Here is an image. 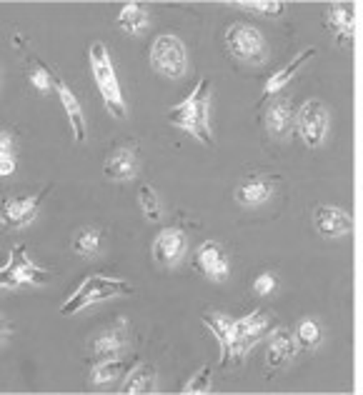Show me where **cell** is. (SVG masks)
I'll list each match as a JSON object with an SVG mask.
<instances>
[{
	"instance_id": "obj_17",
	"label": "cell",
	"mask_w": 363,
	"mask_h": 395,
	"mask_svg": "<svg viewBox=\"0 0 363 395\" xmlns=\"http://www.w3.org/2000/svg\"><path fill=\"white\" fill-rule=\"evenodd\" d=\"M313 53H316V51H313V48H308V51L298 53V55H296L293 60H291V63L286 65V68H281V70H278V73H273L271 78H268V83H265L263 95H265V98H273V95H276V93H281L283 88H286L291 81H293V75L298 73V68L305 63V60H308V58L313 55Z\"/></svg>"
},
{
	"instance_id": "obj_8",
	"label": "cell",
	"mask_w": 363,
	"mask_h": 395,
	"mask_svg": "<svg viewBox=\"0 0 363 395\" xmlns=\"http://www.w3.org/2000/svg\"><path fill=\"white\" fill-rule=\"evenodd\" d=\"M296 128H298V135L303 138L305 145H316L323 143V138L329 133V110L321 100H308L303 103V108L298 110V118H296Z\"/></svg>"
},
{
	"instance_id": "obj_2",
	"label": "cell",
	"mask_w": 363,
	"mask_h": 395,
	"mask_svg": "<svg viewBox=\"0 0 363 395\" xmlns=\"http://www.w3.org/2000/svg\"><path fill=\"white\" fill-rule=\"evenodd\" d=\"M208 105H211V81L201 78L198 86L193 88L183 103H178L176 108H171L168 113V123L180 130H188L193 138H198L201 143L213 145L211 138V126H208Z\"/></svg>"
},
{
	"instance_id": "obj_9",
	"label": "cell",
	"mask_w": 363,
	"mask_h": 395,
	"mask_svg": "<svg viewBox=\"0 0 363 395\" xmlns=\"http://www.w3.org/2000/svg\"><path fill=\"white\" fill-rule=\"evenodd\" d=\"M313 225L323 238H341V235L351 233L353 228V218L346 210L334 206H321L313 213Z\"/></svg>"
},
{
	"instance_id": "obj_23",
	"label": "cell",
	"mask_w": 363,
	"mask_h": 395,
	"mask_svg": "<svg viewBox=\"0 0 363 395\" xmlns=\"http://www.w3.org/2000/svg\"><path fill=\"white\" fill-rule=\"evenodd\" d=\"M118 25L131 35L140 33V30L148 25V11H145V6H140V3H128L121 11V15H118Z\"/></svg>"
},
{
	"instance_id": "obj_28",
	"label": "cell",
	"mask_w": 363,
	"mask_h": 395,
	"mask_svg": "<svg viewBox=\"0 0 363 395\" xmlns=\"http://www.w3.org/2000/svg\"><path fill=\"white\" fill-rule=\"evenodd\" d=\"M298 340L305 348H313V345L321 340V326L316 321H305L303 326L298 328Z\"/></svg>"
},
{
	"instance_id": "obj_18",
	"label": "cell",
	"mask_w": 363,
	"mask_h": 395,
	"mask_svg": "<svg viewBox=\"0 0 363 395\" xmlns=\"http://www.w3.org/2000/svg\"><path fill=\"white\" fill-rule=\"evenodd\" d=\"M271 193H273V180H268V178H253V180H248L246 185H241V188L236 190V201L241 203V206L253 208L268 201Z\"/></svg>"
},
{
	"instance_id": "obj_15",
	"label": "cell",
	"mask_w": 363,
	"mask_h": 395,
	"mask_svg": "<svg viewBox=\"0 0 363 395\" xmlns=\"http://www.w3.org/2000/svg\"><path fill=\"white\" fill-rule=\"evenodd\" d=\"M326 25L329 30L336 35V43L343 46V43H351L353 38V28H356V20H353V8L351 6H331L329 15H326Z\"/></svg>"
},
{
	"instance_id": "obj_3",
	"label": "cell",
	"mask_w": 363,
	"mask_h": 395,
	"mask_svg": "<svg viewBox=\"0 0 363 395\" xmlns=\"http://www.w3.org/2000/svg\"><path fill=\"white\" fill-rule=\"evenodd\" d=\"M91 68L93 78H95V86H98L100 95H103L105 108L110 110L113 118H126V100H123V91L118 86L116 70L108 58V48L103 43H93L91 46Z\"/></svg>"
},
{
	"instance_id": "obj_7",
	"label": "cell",
	"mask_w": 363,
	"mask_h": 395,
	"mask_svg": "<svg viewBox=\"0 0 363 395\" xmlns=\"http://www.w3.org/2000/svg\"><path fill=\"white\" fill-rule=\"evenodd\" d=\"M51 278V273L48 270H41L35 268L33 263H30L28 258V248L25 246H13L11 250V260H8V265L3 268V273H0V283H3V288H8V290H13V288L23 286V283H33V286H43V283Z\"/></svg>"
},
{
	"instance_id": "obj_16",
	"label": "cell",
	"mask_w": 363,
	"mask_h": 395,
	"mask_svg": "<svg viewBox=\"0 0 363 395\" xmlns=\"http://www.w3.org/2000/svg\"><path fill=\"white\" fill-rule=\"evenodd\" d=\"M53 91L58 93L60 103H63L65 113H68L75 140H78V143H83V140H86V118H83V108H81V103H78V98H75L73 91H70L63 81H58V78H55V88H53Z\"/></svg>"
},
{
	"instance_id": "obj_13",
	"label": "cell",
	"mask_w": 363,
	"mask_h": 395,
	"mask_svg": "<svg viewBox=\"0 0 363 395\" xmlns=\"http://www.w3.org/2000/svg\"><path fill=\"white\" fill-rule=\"evenodd\" d=\"M198 273L208 275V278H213V281H223L225 275H228V258L223 255L216 243H203L201 248L196 250V260H193Z\"/></svg>"
},
{
	"instance_id": "obj_25",
	"label": "cell",
	"mask_w": 363,
	"mask_h": 395,
	"mask_svg": "<svg viewBox=\"0 0 363 395\" xmlns=\"http://www.w3.org/2000/svg\"><path fill=\"white\" fill-rule=\"evenodd\" d=\"M138 203L150 223H156V220L161 218V201H158L156 190L150 188V185H143V188L138 190Z\"/></svg>"
},
{
	"instance_id": "obj_4",
	"label": "cell",
	"mask_w": 363,
	"mask_h": 395,
	"mask_svg": "<svg viewBox=\"0 0 363 395\" xmlns=\"http://www.w3.org/2000/svg\"><path fill=\"white\" fill-rule=\"evenodd\" d=\"M131 286L126 281H116V278H105V275H91L83 281V286L73 293V298H68V303L60 308L63 315H73L81 308L93 303H100V300L116 298V295H128Z\"/></svg>"
},
{
	"instance_id": "obj_11",
	"label": "cell",
	"mask_w": 363,
	"mask_h": 395,
	"mask_svg": "<svg viewBox=\"0 0 363 395\" xmlns=\"http://www.w3.org/2000/svg\"><path fill=\"white\" fill-rule=\"evenodd\" d=\"M48 188L38 195H28V198H11V201L3 206V220H6L8 228H23L28 225L30 220L35 218V213H38V206L41 201L46 198Z\"/></svg>"
},
{
	"instance_id": "obj_30",
	"label": "cell",
	"mask_w": 363,
	"mask_h": 395,
	"mask_svg": "<svg viewBox=\"0 0 363 395\" xmlns=\"http://www.w3.org/2000/svg\"><path fill=\"white\" fill-rule=\"evenodd\" d=\"M243 8H253L263 15H276L278 11H283V3H278V0H256V3H243Z\"/></svg>"
},
{
	"instance_id": "obj_27",
	"label": "cell",
	"mask_w": 363,
	"mask_h": 395,
	"mask_svg": "<svg viewBox=\"0 0 363 395\" xmlns=\"http://www.w3.org/2000/svg\"><path fill=\"white\" fill-rule=\"evenodd\" d=\"M3 163H0V175L8 178L13 170H15V143H13L11 133H3Z\"/></svg>"
},
{
	"instance_id": "obj_31",
	"label": "cell",
	"mask_w": 363,
	"mask_h": 395,
	"mask_svg": "<svg viewBox=\"0 0 363 395\" xmlns=\"http://www.w3.org/2000/svg\"><path fill=\"white\" fill-rule=\"evenodd\" d=\"M273 286H276V281H273V275L263 273V275H258V278H256L253 290L258 293V295H268V293L273 290Z\"/></svg>"
},
{
	"instance_id": "obj_20",
	"label": "cell",
	"mask_w": 363,
	"mask_h": 395,
	"mask_svg": "<svg viewBox=\"0 0 363 395\" xmlns=\"http://www.w3.org/2000/svg\"><path fill=\"white\" fill-rule=\"evenodd\" d=\"M156 390V368L143 363L136 370L128 373V380L123 385V393L126 395H148Z\"/></svg>"
},
{
	"instance_id": "obj_29",
	"label": "cell",
	"mask_w": 363,
	"mask_h": 395,
	"mask_svg": "<svg viewBox=\"0 0 363 395\" xmlns=\"http://www.w3.org/2000/svg\"><path fill=\"white\" fill-rule=\"evenodd\" d=\"M208 390H211V368H203V370L198 373L196 378H193L188 385H185V393L201 395V393H208Z\"/></svg>"
},
{
	"instance_id": "obj_1",
	"label": "cell",
	"mask_w": 363,
	"mask_h": 395,
	"mask_svg": "<svg viewBox=\"0 0 363 395\" xmlns=\"http://www.w3.org/2000/svg\"><path fill=\"white\" fill-rule=\"evenodd\" d=\"M203 321L218 338L220 361L223 363H241L243 355L251 350V345L258 340L260 333L268 328V315L263 310H253V313L241 318V321H231L225 315L208 313Z\"/></svg>"
},
{
	"instance_id": "obj_19",
	"label": "cell",
	"mask_w": 363,
	"mask_h": 395,
	"mask_svg": "<svg viewBox=\"0 0 363 395\" xmlns=\"http://www.w3.org/2000/svg\"><path fill=\"white\" fill-rule=\"evenodd\" d=\"M293 110H291L289 100H276L271 108L265 110V128L271 135H286L293 126Z\"/></svg>"
},
{
	"instance_id": "obj_6",
	"label": "cell",
	"mask_w": 363,
	"mask_h": 395,
	"mask_svg": "<svg viewBox=\"0 0 363 395\" xmlns=\"http://www.w3.org/2000/svg\"><path fill=\"white\" fill-rule=\"evenodd\" d=\"M150 65L163 78H180L185 73V46L176 35H161L150 48Z\"/></svg>"
},
{
	"instance_id": "obj_5",
	"label": "cell",
	"mask_w": 363,
	"mask_h": 395,
	"mask_svg": "<svg viewBox=\"0 0 363 395\" xmlns=\"http://www.w3.org/2000/svg\"><path fill=\"white\" fill-rule=\"evenodd\" d=\"M225 46L233 53V58L251 65L263 63L265 55H268V48H265L260 30L248 23H236L225 30Z\"/></svg>"
},
{
	"instance_id": "obj_14",
	"label": "cell",
	"mask_w": 363,
	"mask_h": 395,
	"mask_svg": "<svg viewBox=\"0 0 363 395\" xmlns=\"http://www.w3.org/2000/svg\"><path fill=\"white\" fill-rule=\"evenodd\" d=\"M138 170V145H121L108 155L105 175L110 180H131Z\"/></svg>"
},
{
	"instance_id": "obj_12",
	"label": "cell",
	"mask_w": 363,
	"mask_h": 395,
	"mask_svg": "<svg viewBox=\"0 0 363 395\" xmlns=\"http://www.w3.org/2000/svg\"><path fill=\"white\" fill-rule=\"evenodd\" d=\"M126 321H118L113 323L110 328H105L100 335L93 338V355L98 358V361H110V358H118L126 348Z\"/></svg>"
},
{
	"instance_id": "obj_24",
	"label": "cell",
	"mask_w": 363,
	"mask_h": 395,
	"mask_svg": "<svg viewBox=\"0 0 363 395\" xmlns=\"http://www.w3.org/2000/svg\"><path fill=\"white\" fill-rule=\"evenodd\" d=\"M100 238H103V233L100 230H81V233L75 235L73 241V250L78 253V255H95L100 248Z\"/></svg>"
},
{
	"instance_id": "obj_10",
	"label": "cell",
	"mask_w": 363,
	"mask_h": 395,
	"mask_svg": "<svg viewBox=\"0 0 363 395\" xmlns=\"http://www.w3.org/2000/svg\"><path fill=\"white\" fill-rule=\"evenodd\" d=\"M185 253V233L180 228H166L153 243V258L161 265H176Z\"/></svg>"
},
{
	"instance_id": "obj_26",
	"label": "cell",
	"mask_w": 363,
	"mask_h": 395,
	"mask_svg": "<svg viewBox=\"0 0 363 395\" xmlns=\"http://www.w3.org/2000/svg\"><path fill=\"white\" fill-rule=\"evenodd\" d=\"M28 75L38 91H51V88H55V78L51 75V70L43 63H38V60H33V58L28 60Z\"/></svg>"
},
{
	"instance_id": "obj_21",
	"label": "cell",
	"mask_w": 363,
	"mask_h": 395,
	"mask_svg": "<svg viewBox=\"0 0 363 395\" xmlns=\"http://www.w3.org/2000/svg\"><path fill=\"white\" fill-rule=\"evenodd\" d=\"M293 355H296V340H293V335H291V330L281 328V330L273 333L271 345H268V363H271L273 368H278V366H283V363H289Z\"/></svg>"
},
{
	"instance_id": "obj_22",
	"label": "cell",
	"mask_w": 363,
	"mask_h": 395,
	"mask_svg": "<svg viewBox=\"0 0 363 395\" xmlns=\"http://www.w3.org/2000/svg\"><path fill=\"white\" fill-rule=\"evenodd\" d=\"M131 373V363L121 361V358H110V361H98V366L93 368L91 373V383L98 388V385L113 383L118 378H128Z\"/></svg>"
}]
</instances>
